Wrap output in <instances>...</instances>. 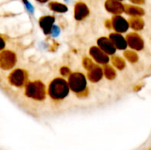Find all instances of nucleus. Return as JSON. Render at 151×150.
I'll return each instance as SVG.
<instances>
[{
	"instance_id": "nucleus-3",
	"label": "nucleus",
	"mask_w": 151,
	"mask_h": 150,
	"mask_svg": "<svg viewBox=\"0 0 151 150\" xmlns=\"http://www.w3.org/2000/svg\"><path fill=\"white\" fill-rule=\"evenodd\" d=\"M23 1H24V3H25V5H26L27 9L28 10V11L33 12V11H34V7L31 5V4H30L29 2H27V0H23Z\"/></svg>"
},
{
	"instance_id": "nucleus-2",
	"label": "nucleus",
	"mask_w": 151,
	"mask_h": 150,
	"mask_svg": "<svg viewBox=\"0 0 151 150\" xmlns=\"http://www.w3.org/2000/svg\"><path fill=\"white\" fill-rule=\"evenodd\" d=\"M55 4V7H52L55 11H60V12H63V11H65L67 9L65 5H62L61 4Z\"/></svg>"
},
{
	"instance_id": "nucleus-1",
	"label": "nucleus",
	"mask_w": 151,
	"mask_h": 150,
	"mask_svg": "<svg viewBox=\"0 0 151 150\" xmlns=\"http://www.w3.org/2000/svg\"><path fill=\"white\" fill-rule=\"evenodd\" d=\"M117 19L115 20V27L119 31H125L127 27V23L126 20L123 19V18H116Z\"/></svg>"
}]
</instances>
